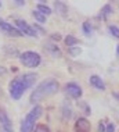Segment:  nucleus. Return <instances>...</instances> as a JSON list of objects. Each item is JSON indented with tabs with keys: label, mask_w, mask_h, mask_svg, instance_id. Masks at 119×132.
<instances>
[{
	"label": "nucleus",
	"mask_w": 119,
	"mask_h": 132,
	"mask_svg": "<svg viewBox=\"0 0 119 132\" xmlns=\"http://www.w3.org/2000/svg\"><path fill=\"white\" fill-rule=\"evenodd\" d=\"M35 82H36V74H24V75H21L18 78H14V79L10 82V86H8L10 96H11L14 100H20L21 96H22Z\"/></svg>",
	"instance_id": "f257e3e1"
},
{
	"label": "nucleus",
	"mask_w": 119,
	"mask_h": 132,
	"mask_svg": "<svg viewBox=\"0 0 119 132\" xmlns=\"http://www.w3.org/2000/svg\"><path fill=\"white\" fill-rule=\"evenodd\" d=\"M57 90H58V82H57L56 79L49 78V79L42 81L40 84L35 88V90L32 92V95H31V103L40 102L42 99L54 95Z\"/></svg>",
	"instance_id": "f03ea898"
},
{
	"label": "nucleus",
	"mask_w": 119,
	"mask_h": 132,
	"mask_svg": "<svg viewBox=\"0 0 119 132\" xmlns=\"http://www.w3.org/2000/svg\"><path fill=\"white\" fill-rule=\"evenodd\" d=\"M42 107L40 106H35L29 113L26 114V117L24 118L22 124H21V132H33L35 122L39 117L42 116Z\"/></svg>",
	"instance_id": "7ed1b4c3"
},
{
	"label": "nucleus",
	"mask_w": 119,
	"mask_h": 132,
	"mask_svg": "<svg viewBox=\"0 0 119 132\" xmlns=\"http://www.w3.org/2000/svg\"><path fill=\"white\" fill-rule=\"evenodd\" d=\"M20 60L25 67H28V68H36V67H39L42 63V57L39 56V53H36L33 50H26V52L21 53Z\"/></svg>",
	"instance_id": "20e7f679"
},
{
	"label": "nucleus",
	"mask_w": 119,
	"mask_h": 132,
	"mask_svg": "<svg viewBox=\"0 0 119 132\" xmlns=\"http://www.w3.org/2000/svg\"><path fill=\"white\" fill-rule=\"evenodd\" d=\"M15 27H17V29L20 31L22 35H28V36H32V38H33V36H35V38L38 36L35 28L31 27L28 22H25L24 20H17V21H15Z\"/></svg>",
	"instance_id": "39448f33"
},
{
	"label": "nucleus",
	"mask_w": 119,
	"mask_h": 132,
	"mask_svg": "<svg viewBox=\"0 0 119 132\" xmlns=\"http://www.w3.org/2000/svg\"><path fill=\"white\" fill-rule=\"evenodd\" d=\"M0 31L4 32L8 36H22V34L17 29V27H13L11 24L6 22V21H3V20H0Z\"/></svg>",
	"instance_id": "423d86ee"
},
{
	"label": "nucleus",
	"mask_w": 119,
	"mask_h": 132,
	"mask_svg": "<svg viewBox=\"0 0 119 132\" xmlns=\"http://www.w3.org/2000/svg\"><path fill=\"white\" fill-rule=\"evenodd\" d=\"M65 92L72 99H79L82 96V88L75 82H69V84L65 85Z\"/></svg>",
	"instance_id": "0eeeda50"
},
{
	"label": "nucleus",
	"mask_w": 119,
	"mask_h": 132,
	"mask_svg": "<svg viewBox=\"0 0 119 132\" xmlns=\"http://www.w3.org/2000/svg\"><path fill=\"white\" fill-rule=\"evenodd\" d=\"M0 125L6 132H13V122L10 120L8 114H7L3 109H0Z\"/></svg>",
	"instance_id": "6e6552de"
},
{
	"label": "nucleus",
	"mask_w": 119,
	"mask_h": 132,
	"mask_svg": "<svg viewBox=\"0 0 119 132\" xmlns=\"http://www.w3.org/2000/svg\"><path fill=\"white\" fill-rule=\"evenodd\" d=\"M75 127H76V132H89L90 131V124L86 118H79Z\"/></svg>",
	"instance_id": "1a4fd4ad"
},
{
	"label": "nucleus",
	"mask_w": 119,
	"mask_h": 132,
	"mask_svg": "<svg viewBox=\"0 0 119 132\" xmlns=\"http://www.w3.org/2000/svg\"><path fill=\"white\" fill-rule=\"evenodd\" d=\"M90 84H91L94 88H97V89H101V90H104V89H105L104 81H103L98 75H91V77H90Z\"/></svg>",
	"instance_id": "9d476101"
},
{
	"label": "nucleus",
	"mask_w": 119,
	"mask_h": 132,
	"mask_svg": "<svg viewBox=\"0 0 119 132\" xmlns=\"http://www.w3.org/2000/svg\"><path fill=\"white\" fill-rule=\"evenodd\" d=\"M36 11H39L40 14L47 17L51 14V9H50L47 4H44V3H38V4H36Z\"/></svg>",
	"instance_id": "9b49d317"
},
{
	"label": "nucleus",
	"mask_w": 119,
	"mask_h": 132,
	"mask_svg": "<svg viewBox=\"0 0 119 132\" xmlns=\"http://www.w3.org/2000/svg\"><path fill=\"white\" fill-rule=\"evenodd\" d=\"M64 43H65L68 47H72V46H75L78 43V39L75 38V36H71V35H68V36L64 39Z\"/></svg>",
	"instance_id": "f8f14e48"
},
{
	"label": "nucleus",
	"mask_w": 119,
	"mask_h": 132,
	"mask_svg": "<svg viewBox=\"0 0 119 132\" xmlns=\"http://www.w3.org/2000/svg\"><path fill=\"white\" fill-rule=\"evenodd\" d=\"M32 14H33L35 20L38 21L39 24H44V22H46V15H43V14H40L39 11H36V10H35V11L32 13Z\"/></svg>",
	"instance_id": "ddd939ff"
},
{
	"label": "nucleus",
	"mask_w": 119,
	"mask_h": 132,
	"mask_svg": "<svg viewBox=\"0 0 119 132\" xmlns=\"http://www.w3.org/2000/svg\"><path fill=\"white\" fill-rule=\"evenodd\" d=\"M82 29H83V34L86 35V36H90V35L93 34V28H91V25H90L89 22H83Z\"/></svg>",
	"instance_id": "4468645a"
},
{
	"label": "nucleus",
	"mask_w": 119,
	"mask_h": 132,
	"mask_svg": "<svg viewBox=\"0 0 119 132\" xmlns=\"http://www.w3.org/2000/svg\"><path fill=\"white\" fill-rule=\"evenodd\" d=\"M33 132H49V128L44 124H36L33 128Z\"/></svg>",
	"instance_id": "2eb2a0df"
},
{
	"label": "nucleus",
	"mask_w": 119,
	"mask_h": 132,
	"mask_svg": "<svg viewBox=\"0 0 119 132\" xmlns=\"http://www.w3.org/2000/svg\"><path fill=\"white\" fill-rule=\"evenodd\" d=\"M108 29H109V32H111V35H112V36H115V38L119 39V28H118L116 25H109V28H108Z\"/></svg>",
	"instance_id": "dca6fc26"
},
{
	"label": "nucleus",
	"mask_w": 119,
	"mask_h": 132,
	"mask_svg": "<svg viewBox=\"0 0 119 132\" xmlns=\"http://www.w3.org/2000/svg\"><path fill=\"white\" fill-rule=\"evenodd\" d=\"M111 11H112L111 6H109V4H107V6L103 9V11H101V17H103V18H107V17H108V14H109Z\"/></svg>",
	"instance_id": "f3484780"
},
{
	"label": "nucleus",
	"mask_w": 119,
	"mask_h": 132,
	"mask_svg": "<svg viewBox=\"0 0 119 132\" xmlns=\"http://www.w3.org/2000/svg\"><path fill=\"white\" fill-rule=\"evenodd\" d=\"M56 7H58V10H60V11L61 13H62V14H65L67 13V7H65V4H64V3H61V2H56Z\"/></svg>",
	"instance_id": "a211bd4d"
},
{
	"label": "nucleus",
	"mask_w": 119,
	"mask_h": 132,
	"mask_svg": "<svg viewBox=\"0 0 119 132\" xmlns=\"http://www.w3.org/2000/svg\"><path fill=\"white\" fill-rule=\"evenodd\" d=\"M47 49H49V50H51L54 54H56V53H60L58 46H56V45H49V46H47Z\"/></svg>",
	"instance_id": "6ab92c4d"
},
{
	"label": "nucleus",
	"mask_w": 119,
	"mask_h": 132,
	"mask_svg": "<svg viewBox=\"0 0 119 132\" xmlns=\"http://www.w3.org/2000/svg\"><path fill=\"white\" fill-rule=\"evenodd\" d=\"M69 53L72 56H78L80 54V49H74V47H69Z\"/></svg>",
	"instance_id": "aec40b11"
},
{
	"label": "nucleus",
	"mask_w": 119,
	"mask_h": 132,
	"mask_svg": "<svg viewBox=\"0 0 119 132\" xmlns=\"http://www.w3.org/2000/svg\"><path fill=\"white\" fill-rule=\"evenodd\" d=\"M105 132H115V125L114 124H108L105 127Z\"/></svg>",
	"instance_id": "412c9836"
},
{
	"label": "nucleus",
	"mask_w": 119,
	"mask_h": 132,
	"mask_svg": "<svg viewBox=\"0 0 119 132\" xmlns=\"http://www.w3.org/2000/svg\"><path fill=\"white\" fill-rule=\"evenodd\" d=\"M98 132H105V125H104L103 122L98 124Z\"/></svg>",
	"instance_id": "4be33fe9"
},
{
	"label": "nucleus",
	"mask_w": 119,
	"mask_h": 132,
	"mask_svg": "<svg viewBox=\"0 0 119 132\" xmlns=\"http://www.w3.org/2000/svg\"><path fill=\"white\" fill-rule=\"evenodd\" d=\"M6 68H4V67H0V75H3V74H6Z\"/></svg>",
	"instance_id": "5701e85b"
},
{
	"label": "nucleus",
	"mask_w": 119,
	"mask_h": 132,
	"mask_svg": "<svg viewBox=\"0 0 119 132\" xmlns=\"http://www.w3.org/2000/svg\"><path fill=\"white\" fill-rule=\"evenodd\" d=\"M15 4H18V6H25V2H15Z\"/></svg>",
	"instance_id": "b1692460"
},
{
	"label": "nucleus",
	"mask_w": 119,
	"mask_h": 132,
	"mask_svg": "<svg viewBox=\"0 0 119 132\" xmlns=\"http://www.w3.org/2000/svg\"><path fill=\"white\" fill-rule=\"evenodd\" d=\"M51 38H53V39H57V40H58V39H60V35H53Z\"/></svg>",
	"instance_id": "393cba45"
},
{
	"label": "nucleus",
	"mask_w": 119,
	"mask_h": 132,
	"mask_svg": "<svg viewBox=\"0 0 119 132\" xmlns=\"http://www.w3.org/2000/svg\"><path fill=\"white\" fill-rule=\"evenodd\" d=\"M114 96H115V97H116L118 100H119V93H118V92H114Z\"/></svg>",
	"instance_id": "a878e982"
},
{
	"label": "nucleus",
	"mask_w": 119,
	"mask_h": 132,
	"mask_svg": "<svg viewBox=\"0 0 119 132\" xmlns=\"http://www.w3.org/2000/svg\"><path fill=\"white\" fill-rule=\"evenodd\" d=\"M116 52H118V56H119V45H118V47H116Z\"/></svg>",
	"instance_id": "bb28decb"
},
{
	"label": "nucleus",
	"mask_w": 119,
	"mask_h": 132,
	"mask_svg": "<svg viewBox=\"0 0 119 132\" xmlns=\"http://www.w3.org/2000/svg\"><path fill=\"white\" fill-rule=\"evenodd\" d=\"M0 9H2V3H0Z\"/></svg>",
	"instance_id": "cd10ccee"
}]
</instances>
